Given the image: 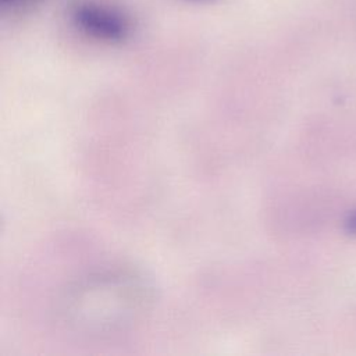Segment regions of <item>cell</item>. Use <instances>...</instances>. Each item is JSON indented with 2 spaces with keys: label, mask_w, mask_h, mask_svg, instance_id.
<instances>
[{
  "label": "cell",
  "mask_w": 356,
  "mask_h": 356,
  "mask_svg": "<svg viewBox=\"0 0 356 356\" xmlns=\"http://www.w3.org/2000/svg\"><path fill=\"white\" fill-rule=\"evenodd\" d=\"M147 278L131 267H110L71 282L57 302L61 325L79 337L106 338L132 330L153 303Z\"/></svg>",
  "instance_id": "obj_1"
},
{
  "label": "cell",
  "mask_w": 356,
  "mask_h": 356,
  "mask_svg": "<svg viewBox=\"0 0 356 356\" xmlns=\"http://www.w3.org/2000/svg\"><path fill=\"white\" fill-rule=\"evenodd\" d=\"M70 17L79 32L103 43H122L134 31L127 13L97 0H76L70 8Z\"/></svg>",
  "instance_id": "obj_2"
},
{
  "label": "cell",
  "mask_w": 356,
  "mask_h": 356,
  "mask_svg": "<svg viewBox=\"0 0 356 356\" xmlns=\"http://www.w3.org/2000/svg\"><path fill=\"white\" fill-rule=\"evenodd\" d=\"M28 1H31V0H0L3 7H15V6H21Z\"/></svg>",
  "instance_id": "obj_4"
},
{
  "label": "cell",
  "mask_w": 356,
  "mask_h": 356,
  "mask_svg": "<svg viewBox=\"0 0 356 356\" xmlns=\"http://www.w3.org/2000/svg\"><path fill=\"white\" fill-rule=\"evenodd\" d=\"M345 227H346V231H348L349 234H355V235H356V211L352 213V214L348 217V220H346V222H345Z\"/></svg>",
  "instance_id": "obj_3"
},
{
  "label": "cell",
  "mask_w": 356,
  "mask_h": 356,
  "mask_svg": "<svg viewBox=\"0 0 356 356\" xmlns=\"http://www.w3.org/2000/svg\"><path fill=\"white\" fill-rule=\"evenodd\" d=\"M188 3H211V1H217V0H184Z\"/></svg>",
  "instance_id": "obj_5"
}]
</instances>
